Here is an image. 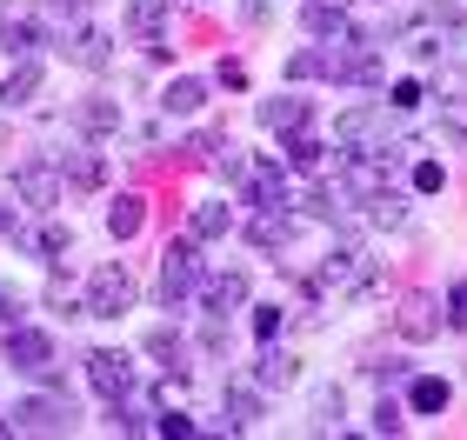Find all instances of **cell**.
I'll list each match as a JSON object with an SVG mask.
<instances>
[{"label": "cell", "mask_w": 467, "mask_h": 440, "mask_svg": "<svg viewBox=\"0 0 467 440\" xmlns=\"http://www.w3.org/2000/svg\"><path fill=\"white\" fill-rule=\"evenodd\" d=\"M140 301V281L127 261H100L88 274V293H80V313H94V321H120V313H134Z\"/></svg>", "instance_id": "obj_1"}, {"label": "cell", "mask_w": 467, "mask_h": 440, "mask_svg": "<svg viewBox=\"0 0 467 440\" xmlns=\"http://www.w3.org/2000/svg\"><path fill=\"white\" fill-rule=\"evenodd\" d=\"M394 140H400V107H394V100L341 114V154H380V160H388Z\"/></svg>", "instance_id": "obj_2"}, {"label": "cell", "mask_w": 467, "mask_h": 440, "mask_svg": "<svg viewBox=\"0 0 467 440\" xmlns=\"http://www.w3.org/2000/svg\"><path fill=\"white\" fill-rule=\"evenodd\" d=\"M380 281V261L368 254V247H334V254L321 261V274L307 281V293H368Z\"/></svg>", "instance_id": "obj_3"}, {"label": "cell", "mask_w": 467, "mask_h": 440, "mask_svg": "<svg viewBox=\"0 0 467 440\" xmlns=\"http://www.w3.org/2000/svg\"><path fill=\"white\" fill-rule=\"evenodd\" d=\"M327 47V80L334 87H380V47L360 34H341V40H321Z\"/></svg>", "instance_id": "obj_4"}, {"label": "cell", "mask_w": 467, "mask_h": 440, "mask_svg": "<svg viewBox=\"0 0 467 440\" xmlns=\"http://www.w3.org/2000/svg\"><path fill=\"white\" fill-rule=\"evenodd\" d=\"M201 281H207V267H201V240L187 234V240H174V247L161 254V301H167V307L194 301Z\"/></svg>", "instance_id": "obj_5"}, {"label": "cell", "mask_w": 467, "mask_h": 440, "mask_svg": "<svg viewBox=\"0 0 467 440\" xmlns=\"http://www.w3.org/2000/svg\"><path fill=\"white\" fill-rule=\"evenodd\" d=\"M60 187H67V180H60V167H47V160H20L7 174V194L27 207V214H47V207L60 200Z\"/></svg>", "instance_id": "obj_6"}, {"label": "cell", "mask_w": 467, "mask_h": 440, "mask_svg": "<svg viewBox=\"0 0 467 440\" xmlns=\"http://www.w3.org/2000/svg\"><path fill=\"white\" fill-rule=\"evenodd\" d=\"M7 421H14V434H74V421H80V414H74L67 401H60L54 387H40L34 401H20V407L7 414Z\"/></svg>", "instance_id": "obj_7"}, {"label": "cell", "mask_w": 467, "mask_h": 440, "mask_svg": "<svg viewBox=\"0 0 467 440\" xmlns=\"http://www.w3.org/2000/svg\"><path fill=\"white\" fill-rule=\"evenodd\" d=\"M241 207H287V160H281V154L247 160V174H241Z\"/></svg>", "instance_id": "obj_8"}, {"label": "cell", "mask_w": 467, "mask_h": 440, "mask_svg": "<svg viewBox=\"0 0 467 440\" xmlns=\"http://www.w3.org/2000/svg\"><path fill=\"white\" fill-rule=\"evenodd\" d=\"M88 387L100 394V401H127V394L140 387V373H134V361H127V353L94 347V353H88Z\"/></svg>", "instance_id": "obj_9"}, {"label": "cell", "mask_w": 467, "mask_h": 440, "mask_svg": "<svg viewBox=\"0 0 467 440\" xmlns=\"http://www.w3.org/2000/svg\"><path fill=\"white\" fill-rule=\"evenodd\" d=\"M194 301H201L207 321H234V313L247 307V274H241V267H221V274H207V281H201Z\"/></svg>", "instance_id": "obj_10"}, {"label": "cell", "mask_w": 467, "mask_h": 440, "mask_svg": "<svg viewBox=\"0 0 467 440\" xmlns=\"http://www.w3.org/2000/svg\"><path fill=\"white\" fill-rule=\"evenodd\" d=\"M394 327L408 333V341H434V333L448 327V307H441V293H400Z\"/></svg>", "instance_id": "obj_11"}, {"label": "cell", "mask_w": 467, "mask_h": 440, "mask_svg": "<svg viewBox=\"0 0 467 440\" xmlns=\"http://www.w3.org/2000/svg\"><path fill=\"white\" fill-rule=\"evenodd\" d=\"M60 54L80 60V67H108V60H114V40L100 34V27H80V14H74L67 27H60Z\"/></svg>", "instance_id": "obj_12"}, {"label": "cell", "mask_w": 467, "mask_h": 440, "mask_svg": "<svg viewBox=\"0 0 467 440\" xmlns=\"http://www.w3.org/2000/svg\"><path fill=\"white\" fill-rule=\"evenodd\" d=\"M241 234H247V247H261V254H281V247L294 240V214L287 207H254Z\"/></svg>", "instance_id": "obj_13"}, {"label": "cell", "mask_w": 467, "mask_h": 440, "mask_svg": "<svg viewBox=\"0 0 467 440\" xmlns=\"http://www.w3.org/2000/svg\"><path fill=\"white\" fill-rule=\"evenodd\" d=\"M54 361V341L40 327H27V321H14L7 327V367H20V373H34V367H47Z\"/></svg>", "instance_id": "obj_14"}, {"label": "cell", "mask_w": 467, "mask_h": 440, "mask_svg": "<svg viewBox=\"0 0 467 440\" xmlns=\"http://www.w3.org/2000/svg\"><path fill=\"white\" fill-rule=\"evenodd\" d=\"M14 247L20 254H34V261H60L74 247V227H60V220H40V227H14Z\"/></svg>", "instance_id": "obj_15"}, {"label": "cell", "mask_w": 467, "mask_h": 440, "mask_svg": "<svg viewBox=\"0 0 467 440\" xmlns=\"http://www.w3.org/2000/svg\"><path fill=\"white\" fill-rule=\"evenodd\" d=\"M127 34H140L147 54L161 60L167 54V40H161L167 34V0H127Z\"/></svg>", "instance_id": "obj_16"}, {"label": "cell", "mask_w": 467, "mask_h": 440, "mask_svg": "<svg viewBox=\"0 0 467 440\" xmlns=\"http://www.w3.org/2000/svg\"><path fill=\"white\" fill-rule=\"evenodd\" d=\"M301 27L314 40H341V34H354V20H348L341 0H301Z\"/></svg>", "instance_id": "obj_17"}, {"label": "cell", "mask_w": 467, "mask_h": 440, "mask_svg": "<svg viewBox=\"0 0 467 440\" xmlns=\"http://www.w3.org/2000/svg\"><path fill=\"white\" fill-rule=\"evenodd\" d=\"M40 40H47V27H40L34 14L0 20V54H7V60H34V54H40Z\"/></svg>", "instance_id": "obj_18"}, {"label": "cell", "mask_w": 467, "mask_h": 440, "mask_svg": "<svg viewBox=\"0 0 467 440\" xmlns=\"http://www.w3.org/2000/svg\"><path fill=\"white\" fill-rule=\"evenodd\" d=\"M307 120H314V107H307V100H294V94H281V100H261V128H274V134H301L307 128Z\"/></svg>", "instance_id": "obj_19"}, {"label": "cell", "mask_w": 467, "mask_h": 440, "mask_svg": "<svg viewBox=\"0 0 467 440\" xmlns=\"http://www.w3.org/2000/svg\"><path fill=\"white\" fill-rule=\"evenodd\" d=\"M327 154H334V147H321V140L301 128V134H287V154L281 160H287V174H307L314 180V174H327Z\"/></svg>", "instance_id": "obj_20"}, {"label": "cell", "mask_w": 467, "mask_h": 440, "mask_svg": "<svg viewBox=\"0 0 467 440\" xmlns=\"http://www.w3.org/2000/svg\"><path fill=\"white\" fill-rule=\"evenodd\" d=\"M187 234H194L201 247H207V240H227V234H234V207H227V200H201L194 214H187Z\"/></svg>", "instance_id": "obj_21"}, {"label": "cell", "mask_w": 467, "mask_h": 440, "mask_svg": "<svg viewBox=\"0 0 467 440\" xmlns=\"http://www.w3.org/2000/svg\"><path fill=\"white\" fill-rule=\"evenodd\" d=\"M60 180H67L74 194H94V187L108 180V167H100V154H94V147H74V154L60 160Z\"/></svg>", "instance_id": "obj_22"}, {"label": "cell", "mask_w": 467, "mask_h": 440, "mask_svg": "<svg viewBox=\"0 0 467 440\" xmlns=\"http://www.w3.org/2000/svg\"><path fill=\"white\" fill-rule=\"evenodd\" d=\"M34 94H40V67H34V60H20V67L0 80V114H20Z\"/></svg>", "instance_id": "obj_23"}, {"label": "cell", "mask_w": 467, "mask_h": 440, "mask_svg": "<svg viewBox=\"0 0 467 440\" xmlns=\"http://www.w3.org/2000/svg\"><path fill=\"white\" fill-rule=\"evenodd\" d=\"M221 414H227V434H247L254 421H261V387H227Z\"/></svg>", "instance_id": "obj_24"}, {"label": "cell", "mask_w": 467, "mask_h": 440, "mask_svg": "<svg viewBox=\"0 0 467 440\" xmlns=\"http://www.w3.org/2000/svg\"><path fill=\"white\" fill-rule=\"evenodd\" d=\"M294 367H301V361L267 341V347H261V361H254V387H267V394H274V387H294Z\"/></svg>", "instance_id": "obj_25"}, {"label": "cell", "mask_w": 467, "mask_h": 440, "mask_svg": "<svg viewBox=\"0 0 467 440\" xmlns=\"http://www.w3.org/2000/svg\"><path fill=\"white\" fill-rule=\"evenodd\" d=\"M140 227H147V200H140V194H120V200L108 207V234H114V240H134Z\"/></svg>", "instance_id": "obj_26"}, {"label": "cell", "mask_w": 467, "mask_h": 440, "mask_svg": "<svg viewBox=\"0 0 467 440\" xmlns=\"http://www.w3.org/2000/svg\"><path fill=\"white\" fill-rule=\"evenodd\" d=\"M201 100H207V80H194V74H181L174 87L161 94V107H167V114H194Z\"/></svg>", "instance_id": "obj_27"}, {"label": "cell", "mask_w": 467, "mask_h": 440, "mask_svg": "<svg viewBox=\"0 0 467 440\" xmlns=\"http://www.w3.org/2000/svg\"><path fill=\"white\" fill-rule=\"evenodd\" d=\"M360 207H368L374 227H400V220H408V194H400V187H388V194H374V200H360Z\"/></svg>", "instance_id": "obj_28"}, {"label": "cell", "mask_w": 467, "mask_h": 440, "mask_svg": "<svg viewBox=\"0 0 467 440\" xmlns=\"http://www.w3.org/2000/svg\"><path fill=\"white\" fill-rule=\"evenodd\" d=\"M80 134H114L120 128V107H114V100H80Z\"/></svg>", "instance_id": "obj_29"}, {"label": "cell", "mask_w": 467, "mask_h": 440, "mask_svg": "<svg viewBox=\"0 0 467 440\" xmlns=\"http://www.w3.org/2000/svg\"><path fill=\"white\" fill-rule=\"evenodd\" d=\"M408 407H414V414H441V407H448V381H434V373H420V381L408 387Z\"/></svg>", "instance_id": "obj_30"}, {"label": "cell", "mask_w": 467, "mask_h": 440, "mask_svg": "<svg viewBox=\"0 0 467 440\" xmlns=\"http://www.w3.org/2000/svg\"><path fill=\"white\" fill-rule=\"evenodd\" d=\"M287 74L294 80H327V47H301V54L287 60Z\"/></svg>", "instance_id": "obj_31"}, {"label": "cell", "mask_w": 467, "mask_h": 440, "mask_svg": "<svg viewBox=\"0 0 467 440\" xmlns=\"http://www.w3.org/2000/svg\"><path fill=\"white\" fill-rule=\"evenodd\" d=\"M114 427L120 434H154V414H140L134 394H127V401H114Z\"/></svg>", "instance_id": "obj_32"}, {"label": "cell", "mask_w": 467, "mask_h": 440, "mask_svg": "<svg viewBox=\"0 0 467 440\" xmlns=\"http://www.w3.org/2000/svg\"><path fill=\"white\" fill-rule=\"evenodd\" d=\"M414 194H441V187H448V167H441V160H414Z\"/></svg>", "instance_id": "obj_33"}, {"label": "cell", "mask_w": 467, "mask_h": 440, "mask_svg": "<svg viewBox=\"0 0 467 440\" xmlns=\"http://www.w3.org/2000/svg\"><path fill=\"white\" fill-rule=\"evenodd\" d=\"M281 321H287V307H254V341H281Z\"/></svg>", "instance_id": "obj_34"}, {"label": "cell", "mask_w": 467, "mask_h": 440, "mask_svg": "<svg viewBox=\"0 0 467 440\" xmlns=\"http://www.w3.org/2000/svg\"><path fill=\"white\" fill-rule=\"evenodd\" d=\"M441 307H448V327H467V281H454L441 293Z\"/></svg>", "instance_id": "obj_35"}, {"label": "cell", "mask_w": 467, "mask_h": 440, "mask_svg": "<svg viewBox=\"0 0 467 440\" xmlns=\"http://www.w3.org/2000/svg\"><path fill=\"white\" fill-rule=\"evenodd\" d=\"M154 434H167V440H187V434H194V421H187V414H174V407H167V414H154Z\"/></svg>", "instance_id": "obj_36"}, {"label": "cell", "mask_w": 467, "mask_h": 440, "mask_svg": "<svg viewBox=\"0 0 467 440\" xmlns=\"http://www.w3.org/2000/svg\"><path fill=\"white\" fill-rule=\"evenodd\" d=\"M400 427H408V421H400V401H380L374 407V434H400Z\"/></svg>", "instance_id": "obj_37"}, {"label": "cell", "mask_w": 467, "mask_h": 440, "mask_svg": "<svg viewBox=\"0 0 467 440\" xmlns=\"http://www.w3.org/2000/svg\"><path fill=\"white\" fill-rule=\"evenodd\" d=\"M214 80H221V87H247V60H221V67H214Z\"/></svg>", "instance_id": "obj_38"}, {"label": "cell", "mask_w": 467, "mask_h": 440, "mask_svg": "<svg viewBox=\"0 0 467 440\" xmlns=\"http://www.w3.org/2000/svg\"><path fill=\"white\" fill-rule=\"evenodd\" d=\"M14 321H20V293L0 281V327H14Z\"/></svg>", "instance_id": "obj_39"}, {"label": "cell", "mask_w": 467, "mask_h": 440, "mask_svg": "<svg viewBox=\"0 0 467 440\" xmlns=\"http://www.w3.org/2000/svg\"><path fill=\"white\" fill-rule=\"evenodd\" d=\"M394 107H400V114L420 107V80H400V87H394Z\"/></svg>", "instance_id": "obj_40"}, {"label": "cell", "mask_w": 467, "mask_h": 440, "mask_svg": "<svg viewBox=\"0 0 467 440\" xmlns=\"http://www.w3.org/2000/svg\"><path fill=\"white\" fill-rule=\"evenodd\" d=\"M54 7H60V14H88L94 0H54Z\"/></svg>", "instance_id": "obj_41"}, {"label": "cell", "mask_w": 467, "mask_h": 440, "mask_svg": "<svg viewBox=\"0 0 467 440\" xmlns=\"http://www.w3.org/2000/svg\"><path fill=\"white\" fill-rule=\"evenodd\" d=\"M14 227H20V220L7 214V207H0V240H14Z\"/></svg>", "instance_id": "obj_42"}, {"label": "cell", "mask_w": 467, "mask_h": 440, "mask_svg": "<svg viewBox=\"0 0 467 440\" xmlns=\"http://www.w3.org/2000/svg\"><path fill=\"white\" fill-rule=\"evenodd\" d=\"M7 434H14V421H7V414H0V440H7Z\"/></svg>", "instance_id": "obj_43"}]
</instances>
